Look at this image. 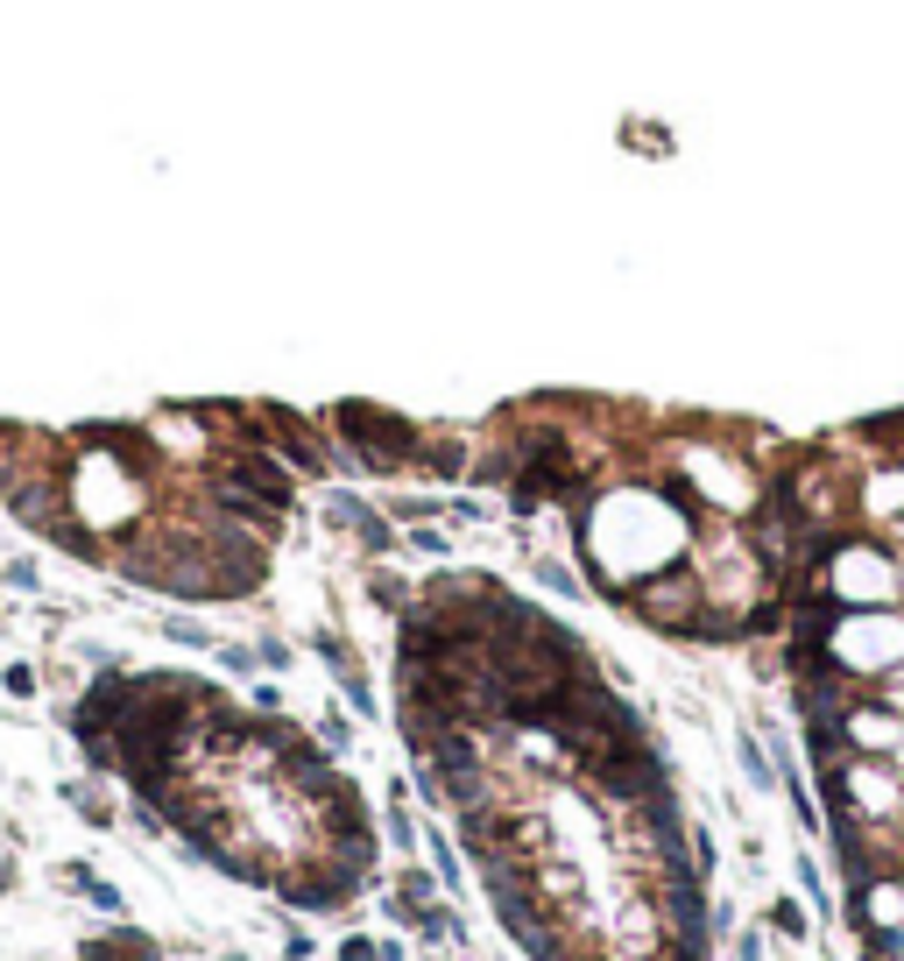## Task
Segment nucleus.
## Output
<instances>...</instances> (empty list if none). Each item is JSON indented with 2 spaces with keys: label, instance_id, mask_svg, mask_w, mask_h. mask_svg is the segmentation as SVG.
Masks as SVG:
<instances>
[{
  "label": "nucleus",
  "instance_id": "1",
  "mask_svg": "<svg viewBox=\"0 0 904 961\" xmlns=\"http://www.w3.org/2000/svg\"><path fill=\"white\" fill-rule=\"evenodd\" d=\"M333 431L346 439L340 467H360V474L417 467V446H425V431H417V425H403V417L374 411V403H333Z\"/></svg>",
  "mask_w": 904,
  "mask_h": 961
},
{
  "label": "nucleus",
  "instance_id": "2",
  "mask_svg": "<svg viewBox=\"0 0 904 961\" xmlns=\"http://www.w3.org/2000/svg\"><path fill=\"white\" fill-rule=\"evenodd\" d=\"M219 480H234V488L262 495V502H269V509H283V517H290V502H297V474L283 467L269 446H234V453L219 460Z\"/></svg>",
  "mask_w": 904,
  "mask_h": 961
},
{
  "label": "nucleus",
  "instance_id": "3",
  "mask_svg": "<svg viewBox=\"0 0 904 961\" xmlns=\"http://www.w3.org/2000/svg\"><path fill=\"white\" fill-rule=\"evenodd\" d=\"M629 601H637V615H651V622H665V629H686V622H692V608H700V588H692V573H678V566H665V573L637 580V588H629Z\"/></svg>",
  "mask_w": 904,
  "mask_h": 961
},
{
  "label": "nucleus",
  "instance_id": "4",
  "mask_svg": "<svg viewBox=\"0 0 904 961\" xmlns=\"http://www.w3.org/2000/svg\"><path fill=\"white\" fill-rule=\"evenodd\" d=\"M262 425L276 431V446L290 453V467H297V474H333V453L319 446V431H311L297 411H283V403H262Z\"/></svg>",
  "mask_w": 904,
  "mask_h": 961
},
{
  "label": "nucleus",
  "instance_id": "5",
  "mask_svg": "<svg viewBox=\"0 0 904 961\" xmlns=\"http://www.w3.org/2000/svg\"><path fill=\"white\" fill-rule=\"evenodd\" d=\"M325 523H333V531H354L360 551H374V559H382V551H396V531L382 523V509H368L360 495H346V488L325 495Z\"/></svg>",
  "mask_w": 904,
  "mask_h": 961
},
{
  "label": "nucleus",
  "instance_id": "6",
  "mask_svg": "<svg viewBox=\"0 0 904 961\" xmlns=\"http://www.w3.org/2000/svg\"><path fill=\"white\" fill-rule=\"evenodd\" d=\"M79 961H163V948L148 934H134L128 920H114V934H93L79 948Z\"/></svg>",
  "mask_w": 904,
  "mask_h": 961
},
{
  "label": "nucleus",
  "instance_id": "7",
  "mask_svg": "<svg viewBox=\"0 0 904 961\" xmlns=\"http://www.w3.org/2000/svg\"><path fill=\"white\" fill-rule=\"evenodd\" d=\"M64 877L79 883V898L99 912V920H128V898H120L114 877H99V869H85V863H64Z\"/></svg>",
  "mask_w": 904,
  "mask_h": 961
},
{
  "label": "nucleus",
  "instance_id": "8",
  "mask_svg": "<svg viewBox=\"0 0 904 961\" xmlns=\"http://www.w3.org/2000/svg\"><path fill=\"white\" fill-rule=\"evenodd\" d=\"M57 799H64L71 814H85V820H93V828H107V820H114V806L99 799L93 785H79V778H64V785H57Z\"/></svg>",
  "mask_w": 904,
  "mask_h": 961
},
{
  "label": "nucleus",
  "instance_id": "9",
  "mask_svg": "<svg viewBox=\"0 0 904 961\" xmlns=\"http://www.w3.org/2000/svg\"><path fill=\"white\" fill-rule=\"evenodd\" d=\"M163 637H170L177 651H219V637L205 622H191V615H163Z\"/></svg>",
  "mask_w": 904,
  "mask_h": 961
},
{
  "label": "nucleus",
  "instance_id": "10",
  "mask_svg": "<svg viewBox=\"0 0 904 961\" xmlns=\"http://www.w3.org/2000/svg\"><path fill=\"white\" fill-rule=\"evenodd\" d=\"M0 693H8V700H36L43 693V672L36 665H0Z\"/></svg>",
  "mask_w": 904,
  "mask_h": 961
},
{
  "label": "nucleus",
  "instance_id": "11",
  "mask_svg": "<svg viewBox=\"0 0 904 961\" xmlns=\"http://www.w3.org/2000/svg\"><path fill=\"white\" fill-rule=\"evenodd\" d=\"M735 749H742V771L757 778V785H777V778H771V757H763V743H757V735H735Z\"/></svg>",
  "mask_w": 904,
  "mask_h": 961
},
{
  "label": "nucleus",
  "instance_id": "12",
  "mask_svg": "<svg viewBox=\"0 0 904 961\" xmlns=\"http://www.w3.org/2000/svg\"><path fill=\"white\" fill-rule=\"evenodd\" d=\"M0 588H14V594H36V588H43L36 559H8V566H0Z\"/></svg>",
  "mask_w": 904,
  "mask_h": 961
},
{
  "label": "nucleus",
  "instance_id": "13",
  "mask_svg": "<svg viewBox=\"0 0 904 961\" xmlns=\"http://www.w3.org/2000/svg\"><path fill=\"white\" fill-rule=\"evenodd\" d=\"M319 743H325V749H354V721H346L340 708H325V721H319Z\"/></svg>",
  "mask_w": 904,
  "mask_h": 961
},
{
  "label": "nucleus",
  "instance_id": "14",
  "mask_svg": "<svg viewBox=\"0 0 904 961\" xmlns=\"http://www.w3.org/2000/svg\"><path fill=\"white\" fill-rule=\"evenodd\" d=\"M254 665H262V672H290V643H283V637H254Z\"/></svg>",
  "mask_w": 904,
  "mask_h": 961
},
{
  "label": "nucleus",
  "instance_id": "15",
  "mask_svg": "<svg viewBox=\"0 0 904 961\" xmlns=\"http://www.w3.org/2000/svg\"><path fill=\"white\" fill-rule=\"evenodd\" d=\"M368 594L382 601V608H396V615H403V601H411V588H403V580H389V573H368Z\"/></svg>",
  "mask_w": 904,
  "mask_h": 961
},
{
  "label": "nucleus",
  "instance_id": "16",
  "mask_svg": "<svg viewBox=\"0 0 904 961\" xmlns=\"http://www.w3.org/2000/svg\"><path fill=\"white\" fill-rule=\"evenodd\" d=\"M537 580H545V588H551V594H566V601H572V594H580V580H572V573H566V566H559V559H537Z\"/></svg>",
  "mask_w": 904,
  "mask_h": 961
},
{
  "label": "nucleus",
  "instance_id": "17",
  "mask_svg": "<svg viewBox=\"0 0 904 961\" xmlns=\"http://www.w3.org/2000/svg\"><path fill=\"white\" fill-rule=\"evenodd\" d=\"M340 961H389V954H382V940H368V934H346V940H340Z\"/></svg>",
  "mask_w": 904,
  "mask_h": 961
},
{
  "label": "nucleus",
  "instance_id": "18",
  "mask_svg": "<svg viewBox=\"0 0 904 961\" xmlns=\"http://www.w3.org/2000/svg\"><path fill=\"white\" fill-rule=\"evenodd\" d=\"M771 926H777V934H792V940H798V934H806V912H798L792 898H777V905H771Z\"/></svg>",
  "mask_w": 904,
  "mask_h": 961
},
{
  "label": "nucleus",
  "instance_id": "19",
  "mask_svg": "<svg viewBox=\"0 0 904 961\" xmlns=\"http://www.w3.org/2000/svg\"><path fill=\"white\" fill-rule=\"evenodd\" d=\"M213 657H219L226 672H254V643H219Z\"/></svg>",
  "mask_w": 904,
  "mask_h": 961
},
{
  "label": "nucleus",
  "instance_id": "20",
  "mask_svg": "<svg viewBox=\"0 0 904 961\" xmlns=\"http://www.w3.org/2000/svg\"><path fill=\"white\" fill-rule=\"evenodd\" d=\"M311 954H319V948H311V934H290V940H283V961H311Z\"/></svg>",
  "mask_w": 904,
  "mask_h": 961
},
{
  "label": "nucleus",
  "instance_id": "21",
  "mask_svg": "<svg viewBox=\"0 0 904 961\" xmlns=\"http://www.w3.org/2000/svg\"><path fill=\"white\" fill-rule=\"evenodd\" d=\"M411 545L425 551V559H439V551H445V537H439V531H411Z\"/></svg>",
  "mask_w": 904,
  "mask_h": 961
},
{
  "label": "nucleus",
  "instance_id": "22",
  "mask_svg": "<svg viewBox=\"0 0 904 961\" xmlns=\"http://www.w3.org/2000/svg\"><path fill=\"white\" fill-rule=\"evenodd\" d=\"M8 891H14V855L0 849V898H8Z\"/></svg>",
  "mask_w": 904,
  "mask_h": 961
}]
</instances>
